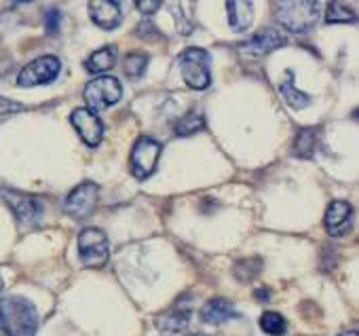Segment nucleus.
I'll return each mask as SVG.
<instances>
[{"mask_svg": "<svg viewBox=\"0 0 359 336\" xmlns=\"http://www.w3.org/2000/svg\"><path fill=\"white\" fill-rule=\"evenodd\" d=\"M357 15L355 11L340 0H330L325 7V24H355Z\"/></svg>", "mask_w": 359, "mask_h": 336, "instance_id": "a211bd4d", "label": "nucleus"}, {"mask_svg": "<svg viewBox=\"0 0 359 336\" xmlns=\"http://www.w3.org/2000/svg\"><path fill=\"white\" fill-rule=\"evenodd\" d=\"M260 328H262L266 334H271V336H281V334H285V330H287V321H285V317H283L281 313H277V311H266V313H262V317H260Z\"/></svg>", "mask_w": 359, "mask_h": 336, "instance_id": "412c9836", "label": "nucleus"}, {"mask_svg": "<svg viewBox=\"0 0 359 336\" xmlns=\"http://www.w3.org/2000/svg\"><path fill=\"white\" fill-rule=\"evenodd\" d=\"M18 110H22V106H20V104H15V102H9V100H5V98H0V114H7V112H18Z\"/></svg>", "mask_w": 359, "mask_h": 336, "instance_id": "bb28decb", "label": "nucleus"}, {"mask_svg": "<svg viewBox=\"0 0 359 336\" xmlns=\"http://www.w3.org/2000/svg\"><path fill=\"white\" fill-rule=\"evenodd\" d=\"M205 127V116L201 112H191V114H184L175 123V133L177 135H193L197 131H201Z\"/></svg>", "mask_w": 359, "mask_h": 336, "instance_id": "4be33fe9", "label": "nucleus"}, {"mask_svg": "<svg viewBox=\"0 0 359 336\" xmlns=\"http://www.w3.org/2000/svg\"><path fill=\"white\" fill-rule=\"evenodd\" d=\"M39 313L24 296L0 298V334L3 336H36Z\"/></svg>", "mask_w": 359, "mask_h": 336, "instance_id": "f257e3e1", "label": "nucleus"}, {"mask_svg": "<svg viewBox=\"0 0 359 336\" xmlns=\"http://www.w3.org/2000/svg\"><path fill=\"white\" fill-rule=\"evenodd\" d=\"M123 95V87L114 76H97L85 87V102L91 112H102L114 106Z\"/></svg>", "mask_w": 359, "mask_h": 336, "instance_id": "20e7f679", "label": "nucleus"}, {"mask_svg": "<svg viewBox=\"0 0 359 336\" xmlns=\"http://www.w3.org/2000/svg\"><path fill=\"white\" fill-rule=\"evenodd\" d=\"M260 269H262V262L258 258H248V260H239L235 264V275L241 281H252V279H256Z\"/></svg>", "mask_w": 359, "mask_h": 336, "instance_id": "b1692460", "label": "nucleus"}, {"mask_svg": "<svg viewBox=\"0 0 359 336\" xmlns=\"http://www.w3.org/2000/svg\"><path fill=\"white\" fill-rule=\"evenodd\" d=\"M97 201H100V187L93 182H83L74 191H70V195L66 197L64 212L72 216L74 220H83L93 214V210L97 208Z\"/></svg>", "mask_w": 359, "mask_h": 336, "instance_id": "1a4fd4ad", "label": "nucleus"}, {"mask_svg": "<svg viewBox=\"0 0 359 336\" xmlns=\"http://www.w3.org/2000/svg\"><path fill=\"white\" fill-rule=\"evenodd\" d=\"M0 292H3V277H0Z\"/></svg>", "mask_w": 359, "mask_h": 336, "instance_id": "7c9ffc66", "label": "nucleus"}, {"mask_svg": "<svg viewBox=\"0 0 359 336\" xmlns=\"http://www.w3.org/2000/svg\"><path fill=\"white\" fill-rule=\"evenodd\" d=\"M60 24H62V13L57 9H49L45 13V26L49 34H57L60 32Z\"/></svg>", "mask_w": 359, "mask_h": 336, "instance_id": "393cba45", "label": "nucleus"}, {"mask_svg": "<svg viewBox=\"0 0 359 336\" xmlns=\"http://www.w3.org/2000/svg\"><path fill=\"white\" fill-rule=\"evenodd\" d=\"M210 53L199 47H191L180 53V70L187 81V85L195 91H203L212 83V70H210Z\"/></svg>", "mask_w": 359, "mask_h": 336, "instance_id": "7ed1b4c3", "label": "nucleus"}, {"mask_svg": "<svg viewBox=\"0 0 359 336\" xmlns=\"http://www.w3.org/2000/svg\"><path fill=\"white\" fill-rule=\"evenodd\" d=\"M89 15L102 30H114L123 22V7L118 0H89Z\"/></svg>", "mask_w": 359, "mask_h": 336, "instance_id": "f8f14e48", "label": "nucleus"}, {"mask_svg": "<svg viewBox=\"0 0 359 336\" xmlns=\"http://www.w3.org/2000/svg\"><path fill=\"white\" fill-rule=\"evenodd\" d=\"M79 254L85 267L91 269H100L108 262L110 256V246H108V237L104 231L89 227L79 235Z\"/></svg>", "mask_w": 359, "mask_h": 336, "instance_id": "39448f33", "label": "nucleus"}, {"mask_svg": "<svg viewBox=\"0 0 359 336\" xmlns=\"http://www.w3.org/2000/svg\"><path fill=\"white\" fill-rule=\"evenodd\" d=\"M62 70V64L55 55H43L24 66V70L18 76L20 87H36V85H47L57 79Z\"/></svg>", "mask_w": 359, "mask_h": 336, "instance_id": "6e6552de", "label": "nucleus"}, {"mask_svg": "<svg viewBox=\"0 0 359 336\" xmlns=\"http://www.w3.org/2000/svg\"><path fill=\"white\" fill-rule=\"evenodd\" d=\"M0 197L5 199V203L9 206V210L13 212V216L18 218L20 224L32 227L41 220V216H43V201L41 199L26 195V193L9 191V189L0 191Z\"/></svg>", "mask_w": 359, "mask_h": 336, "instance_id": "0eeeda50", "label": "nucleus"}, {"mask_svg": "<svg viewBox=\"0 0 359 336\" xmlns=\"http://www.w3.org/2000/svg\"><path fill=\"white\" fill-rule=\"evenodd\" d=\"M340 336H357V332H355V330H348V332H344V334H340Z\"/></svg>", "mask_w": 359, "mask_h": 336, "instance_id": "c85d7f7f", "label": "nucleus"}, {"mask_svg": "<svg viewBox=\"0 0 359 336\" xmlns=\"http://www.w3.org/2000/svg\"><path fill=\"white\" fill-rule=\"evenodd\" d=\"M158 156H161V144L154 137H148V135L137 137L131 150V159H129L131 174L140 180L150 178L158 165Z\"/></svg>", "mask_w": 359, "mask_h": 336, "instance_id": "423d86ee", "label": "nucleus"}, {"mask_svg": "<svg viewBox=\"0 0 359 336\" xmlns=\"http://www.w3.org/2000/svg\"><path fill=\"white\" fill-rule=\"evenodd\" d=\"M193 336H205V334H193Z\"/></svg>", "mask_w": 359, "mask_h": 336, "instance_id": "2f4dec72", "label": "nucleus"}, {"mask_svg": "<svg viewBox=\"0 0 359 336\" xmlns=\"http://www.w3.org/2000/svg\"><path fill=\"white\" fill-rule=\"evenodd\" d=\"M189 321H191V307L177 302L175 307H171L169 311L156 317V328L163 334H177L189 325Z\"/></svg>", "mask_w": 359, "mask_h": 336, "instance_id": "4468645a", "label": "nucleus"}, {"mask_svg": "<svg viewBox=\"0 0 359 336\" xmlns=\"http://www.w3.org/2000/svg\"><path fill=\"white\" fill-rule=\"evenodd\" d=\"M277 22L294 34L311 32L321 20L319 0H275Z\"/></svg>", "mask_w": 359, "mask_h": 336, "instance_id": "f03ea898", "label": "nucleus"}, {"mask_svg": "<svg viewBox=\"0 0 359 336\" xmlns=\"http://www.w3.org/2000/svg\"><path fill=\"white\" fill-rule=\"evenodd\" d=\"M235 317H237V311H235L233 302H229L226 298H212L201 309V319L212 325L226 323L229 319H235Z\"/></svg>", "mask_w": 359, "mask_h": 336, "instance_id": "dca6fc26", "label": "nucleus"}, {"mask_svg": "<svg viewBox=\"0 0 359 336\" xmlns=\"http://www.w3.org/2000/svg\"><path fill=\"white\" fill-rule=\"evenodd\" d=\"M351 224H353V208H351V203H346V201L330 203V208L325 212V218H323L325 233L330 237H340V235L348 233Z\"/></svg>", "mask_w": 359, "mask_h": 336, "instance_id": "ddd939ff", "label": "nucleus"}, {"mask_svg": "<svg viewBox=\"0 0 359 336\" xmlns=\"http://www.w3.org/2000/svg\"><path fill=\"white\" fill-rule=\"evenodd\" d=\"M114 64H116V49L104 47V49H97L95 53L89 55V60L85 62V68L91 74H104L110 68H114Z\"/></svg>", "mask_w": 359, "mask_h": 336, "instance_id": "f3484780", "label": "nucleus"}, {"mask_svg": "<svg viewBox=\"0 0 359 336\" xmlns=\"http://www.w3.org/2000/svg\"><path fill=\"white\" fill-rule=\"evenodd\" d=\"M146 66H148V55L146 53H129L123 62V72L129 76V79H140L144 72H146Z\"/></svg>", "mask_w": 359, "mask_h": 336, "instance_id": "5701e85b", "label": "nucleus"}, {"mask_svg": "<svg viewBox=\"0 0 359 336\" xmlns=\"http://www.w3.org/2000/svg\"><path fill=\"white\" fill-rule=\"evenodd\" d=\"M229 24L235 32H243L254 22V3L252 0H224Z\"/></svg>", "mask_w": 359, "mask_h": 336, "instance_id": "2eb2a0df", "label": "nucleus"}, {"mask_svg": "<svg viewBox=\"0 0 359 336\" xmlns=\"http://www.w3.org/2000/svg\"><path fill=\"white\" fill-rule=\"evenodd\" d=\"M18 3H32V0H18Z\"/></svg>", "mask_w": 359, "mask_h": 336, "instance_id": "c756f323", "label": "nucleus"}, {"mask_svg": "<svg viewBox=\"0 0 359 336\" xmlns=\"http://www.w3.org/2000/svg\"><path fill=\"white\" fill-rule=\"evenodd\" d=\"M133 3H135L137 11H140L142 15H154V13L161 9L163 0H133Z\"/></svg>", "mask_w": 359, "mask_h": 336, "instance_id": "a878e982", "label": "nucleus"}, {"mask_svg": "<svg viewBox=\"0 0 359 336\" xmlns=\"http://www.w3.org/2000/svg\"><path fill=\"white\" fill-rule=\"evenodd\" d=\"M281 95H283V100L292 106V108H296V110H302L304 106H309V102H311V98L306 95V93H302V91H298L296 87H294V79H292V74H290V79L287 81H283L281 83Z\"/></svg>", "mask_w": 359, "mask_h": 336, "instance_id": "aec40b11", "label": "nucleus"}, {"mask_svg": "<svg viewBox=\"0 0 359 336\" xmlns=\"http://www.w3.org/2000/svg\"><path fill=\"white\" fill-rule=\"evenodd\" d=\"M317 135H319V131L315 127L300 129V133L296 135V142H294V154L300 159H311L317 148Z\"/></svg>", "mask_w": 359, "mask_h": 336, "instance_id": "6ab92c4d", "label": "nucleus"}, {"mask_svg": "<svg viewBox=\"0 0 359 336\" xmlns=\"http://www.w3.org/2000/svg\"><path fill=\"white\" fill-rule=\"evenodd\" d=\"M269 294H271V292H269L266 288H262V290H256V296H258L260 300H269Z\"/></svg>", "mask_w": 359, "mask_h": 336, "instance_id": "cd10ccee", "label": "nucleus"}, {"mask_svg": "<svg viewBox=\"0 0 359 336\" xmlns=\"http://www.w3.org/2000/svg\"><path fill=\"white\" fill-rule=\"evenodd\" d=\"M287 43V39L277 30V28H262L260 32H256L250 41H245L239 51L250 55V58H262L279 47H283Z\"/></svg>", "mask_w": 359, "mask_h": 336, "instance_id": "9b49d317", "label": "nucleus"}, {"mask_svg": "<svg viewBox=\"0 0 359 336\" xmlns=\"http://www.w3.org/2000/svg\"><path fill=\"white\" fill-rule=\"evenodd\" d=\"M70 123L87 146H97L104 137V123L89 108H76L70 114Z\"/></svg>", "mask_w": 359, "mask_h": 336, "instance_id": "9d476101", "label": "nucleus"}]
</instances>
